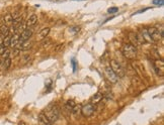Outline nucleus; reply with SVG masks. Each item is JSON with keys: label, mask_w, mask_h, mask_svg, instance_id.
<instances>
[{"label": "nucleus", "mask_w": 164, "mask_h": 125, "mask_svg": "<svg viewBox=\"0 0 164 125\" xmlns=\"http://www.w3.org/2000/svg\"><path fill=\"white\" fill-rule=\"evenodd\" d=\"M122 53L125 58L129 59V60H133L137 57V47L132 46L131 44H125L122 48Z\"/></svg>", "instance_id": "nucleus-2"}, {"label": "nucleus", "mask_w": 164, "mask_h": 125, "mask_svg": "<svg viewBox=\"0 0 164 125\" xmlns=\"http://www.w3.org/2000/svg\"><path fill=\"white\" fill-rule=\"evenodd\" d=\"M10 34V29L7 25H5V24H2V25H0V36H2L3 37L4 36H7Z\"/></svg>", "instance_id": "nucleus-15"}, {"label": "nucleus", "mask_w": 164, "mask_h": 125, "mask_svg": "<svg viewBox=\"0 0 164 125\" xmlns=\"http://www.w3.org/2000/svg\"><path fill=\"white\" fill-rule=\"evenodd\" d=\"M72 1H85V0H72Z\"/></svg>", "instance_id": "nucleus-30"}, {"label": "nucleus", "mask_w": 164, "mask_h": 125, "mask_svg": "<svg viewBox=\"0 0 164 125\" xmlns=\"http://www.w3.org/2000/svg\"><path fill=\"white\" fill-rule=\"evenodd\" d=\"M2 20H3V22H4V24L5 25H9V24H12V22H13V17H12V15H11V13H7V14H5L4 15V17L2 18Z\"/></svg>", "instance_id": "nucleus-16"}, {"label": "nucleus", "mask_w": 164, "mask_h": 125, "mask_svg": "<svg viewBox=\"0 0 164 125\" xmlns=\"http://www.w3.org/2000/svg\"><path fill=\"white\" fill-rule=\"evenodd\" d=\"M71 64H72L73 72H75V71H76V61H75V59H72V61H71Z\"/></svg>", "instance_id": "nucleus-25"}, {"label": "nucleus", "mask_w": 164, "mask_h": 125, "mask_svg": "<svg viewBox=\"0 0 164 125\" xmlns=\"http://www.w3.org/2000/svg\"><path fill=\"white\" fill-rule=\"evenodd\" d=\"M5 51H6V47H4L3 46H0V55H2Z\"/></svg>", "instance_id": "nucleus-26"}, {"label": "nucleus", "mask_w": 164, "mask_h": 125, "mask_svg": "<svg viewBox=\"0 0 164 125\" xmlns=\"http://www.w3.org/2000/svg\"><path fill=\"white\" fill-rule=\"evenodd\" d=\"M140 34H141L143 40L145 41V44H152V43H153L152 40H151V37H150L149 33H148V29L142 28V29L140 30Z\"/></svg>", "instance_id": "nucleus-10"}, {"label": "nucleus", "mask_w": 164, "mask_h": 125, "mask_svg": "<svg viewBox=\"0 0 164 125\" xmlns=\"http://www.w3.org/2000/svg\"><path fill=\"white\" fill-rule=\"evenodd\" d=\"M148 33L153 43H157V41H159L163 37V36L160 33V31L158 30L157 27H150L148 29Z\"/></svg>", "instance_id": "nucleus-4"}, {"label": "nucleus", "mask_w": 164, "mask_h": 125, "mask_svg": "<svg viewBox=\"0 0 164 125\" xmlns=\"http://www.w3.org/2000/svg\"><path fill=\"white\" fill-rule=\"evenodd\" d=\"M39 123H40V125H52V124H53L50 120L48 119L44 112L40 113V115H39Z\"/></svg>", "instance_id": "nucleus-13"}, {"label": "nucleus", "mask_w": 164, "mask_h": 125, "mask_svg": "<svg viewBox=\"0 0 164 125\" xmlns=\"http://www.w3.org/2000/svg\"><path fill=\"white\" fill-rule=\"evenodd\" d=\"M110 67L111 70H113V72L114 73V74H116V76L118 78H124L125 77V75H126L125 69L118 62H117L116 60H113L110 62Z\"/></svg>", "instance_id": "nucleus-3"}, {"label": "nucleus", "mask_w": 164, "mask_h": 125, "mask_svg": "<svg viewBox=\"0 0 164 125\" xmlns=\"http://www.w3.org/2000/svg\"><path fill=\"white\" fill-rule=\"evenodd\" d=\"M94 112H95V105H92V104H90V103L81 107V113L84 117L92 116Z\"/></svg>", "instance_id": "nucleus-5"}, {"label": "nucleus", "mask_w": 164, "mask_h": 125, "mask_svg": "<svg viewBox=\"0 0 164 125\" xmlns=\"http://www.w3.org/2000/svg\"><path fill=\"white\" fill-rule=\"evenodd\" d=\"M44 113L52 123H55L60 117V109L56 104H50L44 111Z\"/></svg>", "instance_id": "nucleus-1"}, {"label": "nucleus", "mask_w": 164, "mask_h": 125, "mask_svg": "<svg viewBox=\"0 0 164 125\" xmlns=\"http://www.w3.org/2000/svg\"><path fill=\"white\" fill-rule=\"evenodd\" d=\"M27 61H30V55H26V57L23 58V63H26Z\"/></svg>", "instance_id": "nucleus-27"}, {"label": "nucleus", "mask_w": 164, "mask_h": 125, "mask_svg": "<svg viewBox=\"0 0 164 125\" xmlns=\"http://www.w3.org/2000/svg\"><path fill=\"white\" fill-rule=\"evenodd\" d=\"M104 75H106V79L109 80L110 83H113V84H116L118 82V78L116 76V74L113 72V70L110 69V67H106L104 69Z\"/></svg>", "instance_id": "nucleus-6"}, {"label": "nucleus", "mask_w": 164, "mask_h": 125, "mask_svg": "<svg viewBox=\"0 0 164 125\" xmlns=\"http://www.w3.org/2000/svg\"><path fill=\"white\" fill-rule=\"evenodd\" d=\"M33 36V30H31L30 28H26V29H24L22 33H20V37H19V44H22L24 43V41H26V40H29L30 37Z\"/></svg>", "instance_id": "nucleus-7"}, {"label": "nucleus", "mask_w": 164, "mask_h": 125, "mask_svg": "<svg viewBox=\"0 0 164 125\" xmlns=\"http://www.w3.org/2000/svg\"><path fill=\"white\" fill-rule=\"evenodd\" d=\"M118 11V7H110L109 10H107V12H109L110 14H114V13H117Z\"/></svg>", "instance_id": "nucleus-22"}, {"label": "nucleus", "mask_w": 164, "mask_h": 125, "mask_svg": "<svg viewBox=\"0 0 164 125\" xmlns=\"http://www.w3.org/2000/svg\"><path fill=\"white\" fill-rule=\"evenodd\" d=\"M71 112L74 114V115H77V114H79L80 112H81V107H80L79 105H75V106L72 108Z\"/></svg>", "instance_id": "nucleus-19"}, {"label": "nucleus", "mask_w": 164, "mask_h": 125, "mask_svg": "<svg viewBox=\"0 0 164 125\" xmlns=\"http://www.w3.org/2000/svg\"><path fill=\"white\" fill-rule=\"evenodd\" d=\"M10 55H11V53H10V51L6 50V51H4V53H3V55H1V57L3 58V60H5V59L10 58Z\"/></svg>", "instance_id": "nucleus-21"}, {"label": "nucleus", "mask_w": 164, "mask_h": 125, "mask_svg": "<svg viewBox=\"0 0 164 125\" xmlns=\"http://www.w3.org/2000/svg\"><path fill=\"white\" fill-rule=\"evenodd\" d=\"M102 99H103V95L100 92H98V93L94 94L91 97V99H90V104H92V105H97Z\"/></svg>", "instance_id": "nucleus-11"}, {"label": "nucleus", "mask_w": 164, "mask_h": 125, "mask_svg": "<svg viewBox=\"0 0 164 125\" xmlns=\"http://www.w3.org/2000/svg\"><path fill=\"white\" fill-rule=\"evenodd\" d=\"M2 67H3V70H8L10 68V66H11V59L10 58H7L5 59V60L2 61Z\"/></svg>", "instance_id": "nucleus-17"}, {"label": "nucleus", "mask_w": 164, "mask_h": 125, "mask_svg": "<svg viewBox=\"0 0 164 125\" xmlns=\"http://www.w3.org/2000/svg\"><path fill=\"white\" fill-rule=\"evenodd\" d=\"M19 53H20V50L18 47H14V51H13V57H17V55H19Z\"/></svg>", "instance_id": "nucleus-23"}, {"label": "nucleus", "mask_w": 164, "mask_h": 125, "mask_svg": "<svg viewBox=\"0 0 164 125\" xmlns=\"http://www.w3.org/2000/svg\"><path fill=\"white\" fill-rule=\"evenodd\" d=\"M49 1L55 2V3H58V2H63V1H65V0H49Z\"/></svg>", "instance_id": "nucleus-28"}, {"label": "nucleus", "mask_w": 164, "mask_h": 125, "mask_svg": "<svg viewBox=\"0 0 164 125\" xmlns=\"http://www.w3.org/2000/svg\"><path fill=\"white\" fill-rule=\"evenodd\" d=\"M10 37H11V36H4L3 37V43H2V46L7 48L9 46H10Z\"/></svg>", "instance_id": "nucleus-18"}, {"label": "nucleus", "mask_w": 164, "mask_h": 125, "mask_svg": "<svg viewBox=\"0 0 164 125\" xmlns=\"http://www.w3.org/2000/svg\"><path fill=\"white\" fill-rule=\"evenodd\" d=\"M153 4H155V5H163V0H153Z\"/></svg>", "instance_id": "nucleus-24"}, {"label": "nucleus", "mask_w": 164, "mask_h": 125, "mask_svg": "<svg viewBox=\"0 0 164 125\" xmlns=\"http://www.w3.org/2000/svg\"><path fill=\"white\" fill-rule=\"evenodd\" d=\"M75 105H76V104H75L74 101H73V100H69V101L67 102V104H66V107H67V108L71 111L72 108H73V107H74Z\"/></svg>", "instance_id": "nucleus-20"}, {"label": "nucleus", "mask_w": 164, "mask_h": 125, "mask_svg": "<svg viewBox=\"0 0 164 125\" xmlns=\"http://www.w3.org/2000/svg\"><path fill=\"white\" fill-rule=\"evenodd\" d=\"M19 37H20V34L18 33H13L11 37H10V46L11 47H16L18 46L19 44Z\"/></svg>", "instance_id": "nucleus-12"}, {"label": "nucleus", "mask_w": 164, "mask_h": 125, "mask_svg": "<svg viewBox=\"0 0 164 125\" xmlns=\"http://www.w3.org/2000/svg\"><path fill=\"white\" fill-rule=\"evenodd\" d=\"M129 40H130L132 46H134L135 47H137L138 46H140V44H139L138 39H137V33L130 32V33H129Z\"/></svg>", "instance_id": "nucleus-14"}, {"label": "nucleus", "mask_w": 164, "mask_h": 125, "mask_svg": "<svg viewBox=\"0 0 164 125\" xmlns=\"http://www.w3.org/2000/svg\"><path fill=\"white\" fill-rule=\"evenodd\" d=\"M49 33H50V27H45V28H43L39 33H38L37 40H43L45 39H47Z\"/></svg>", "instance_id": "nucleus-9"}, {"label": "nucleus", "mask_w": 164, "mask_h": 125, "mask_svg": "<svg viewBox=\"0 0 164 125\" xmlns=\"http://www.w3.org/2000/svg\"><path fill=\"white\" fill-rule=\"evenodd\" d=\"M38 23V16L36 14H31L29 18H27L26 22V26L27 28H30V27L34 26Z\"/></svg>", "instance_id": "nucleus-8"}, {"label": "nucleus", "mask_w": 164, "mask_h": 125, "mask_svg": "<svg viewBox=\"0 0 164 125\" xmlns=\"http://www.w3.org/2000/svg\"><path fill=\"white\" fill-rule=\"evenodd\" d=\"M18 125H26V123H24V122H23V121H22V122H19V124H18Z\"/></svg>", "instance_id": "nucleus-29"}]
</instances>
